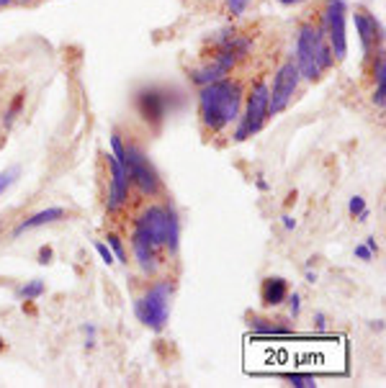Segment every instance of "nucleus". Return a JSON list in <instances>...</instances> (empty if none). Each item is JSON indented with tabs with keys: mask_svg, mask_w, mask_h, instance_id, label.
<instances>
[{
	"mask_svg": "<svg viewBox=\"0 0 386 388\" xmlns=\"http://www.w3.org/2000/svg\"><path fill=\"white\" fill-rule=\"evenodd\" d=\"M245 90L237 80L222 78L201 87L199 93V116L206 134H219L240 118Z\"/></svg>",
	"mask_w": 386,
	"mask_h": 388,
	"instance_id": "f257e3e1",
	"label": "nucleus"
},
{
	"mask_svg": "<svg viewBox=\"0 0 386 388\" xmlns=\"http://www.w3.org/2000/svg\"><path fill=\"white\" fill-rule=\"evenodd\" d=\"M134 229L142 232L157 250H178V239H181V222L175 214L173 206L167 204H152L142 208L134 219Z\"/></svg>",
	"mask_w": 386,
	"mask_h": 388,
	"instance_id": "f03ea898",
	"label": "nucleus"
},
{
	"mask_svg": "<svg viewBox=\"0 0 386 388\" xmlns=\"http://www.w3.org/2000/svg\"><path fill=\"white\" fill-rule=\"evenodd\" d=\"M175 293L173 281H157L147 288L139 299L134 301L136 319L145 324L147 330L163 332L170 319V299Z\"/></svg>",
	"mask_w": 386,
	"mask_h": 388,
	"instance_id": "7ed1b4c3",
	"label": "nucleus"
},
{
	"mask_svg": "<svg viewBox=\"0 0 386 388\" xmlns=\"http://www.w3.org/2000/svg\"><path fill=\"white\" fill-rule=\"evenodd\" d=\"M270 118L268 114V83H258L247 93V103H245V111L240 114V124H237V131H234V142H245L250 139L265 127V121Z\"/></svg>",
	"mask_w": 386,
	"mask_h": 388,
	"instance_id": "20e7f679",
	"label": "nucleus"
},
{
	"mask_svg": "<svg viewBox=\"0 0 386 388\" xmlns=\"http://www.w3.org/2000/svg\"><path fill=\"white\" fill-rule=\"evenodd\" d=\"M345 3L343 0H327L319 13V26L327 36V44L332 49L335 62H343L347 54V34H345Z\"/></svg>",
	"mask_w": 386,
	"mask_h": 388,
	"instance_id": "39448f33",
	"label": "nucleus"
},
{
	"mask_svg": "<svg viewBox=\"0 0 386 388\" xmlns=\"http://www.w3.org/2000/svg\"><path fill=\"white\" fill-rule=\"evenodd\" d=\"M126 175H129V183L134 185L145 198H154L163 188L150 157L136 144H126Z\"/></svg>",
	"mask_w": 386,
	"mask_h": 388,
	"instance_id": "423d86ee",
	"label": "nucleus"
},
{
	"mask_svg": "<svg viewBox=\"0 0 386 388\" xmlns=\"http://www.w3.org/2000/svg\"><path fill=\"white\" fill-rule=\"evenodd\" d=\"M301 83V72L296 67L294 59H286L278 67L276 78H273V87H268V114L278 116L281 111H286L291 103V98L296 93V87Z\"/></svg>",
	"mask_w": 386,
	"mask_h": 388,
	"instance_id": "0eeeda50",
	"label": "nucleus"
},
{
	"mask_svg": "<svg viewBox=\"0 0 386 388\" xmlns=\"http://www.w3.org/2000/svg\"><path fill=\"white\" fill-rule=\"evenodd\" d=\"M317 34H319V23H312V21H304L299 26V39H296V67H299L301 78L309 80V83H317L322 78V69L317 65Z\"/></svg>",
	"mask_w": 386,
	"mask_h": 388,
	"instance_id": "6e6552de",
	"label": "nucleus"
},
{
	"mask_svg": "<svg viewBox=\"0 0 386 388\" xmlns=\"http://www.w3.org/2000/svg\"><path fill=\"white\" fill-rule=\"evenodd\" d=\"M108 170H111V185H108V198H106V211L111 216L121 214L129 204V175H126V165H121L114 155L106 157Z\"/></svg>",
	"mask_w": 386,
	"mask_h": 388,
	"instance_id": "1a4fd4ad",
	"label": "nucleus"
},
{
	"mask_svg": "<svg viewBox=\"0 0 386 388\" xmlns=\"http://www.w3.org/2000/svg\"><path fill=\"white\" fill-rule=\"evenodd\" d=\"M353 21H356V31L358 39H360V47H363V54L371 57L376 49H381L384 44V34H381V23L374 13L368 10H356L353 13Z\"/></svg>",
	"mask_w": 386,
	"mask_h": 388,
	"instance_id": "9d476101",
	"label": "nucleus"
},
{
	"mask_svg": "<svg viewBox=\"0 0 386 388\" xmlns=\"http://www.w3.org/2000/svg\"><path fill=\"white\" fill-rule=\"evenodd\" d=\"M136 111H139L142 118L150 121V124H160L165 118V111H167V98H165V93L154 90V87L142 90V93L136 96Z\"/></svg>",
	"mask_w": 386,
	"mask_h": 388,
	"instance_id": "9b49d317",
	"label": "nucleus"
},
{
	"mask_svg": "<svg viewBox=\"0 0 386 388\" xmlns=\"http://www.w3.org/2000/svg\"><path fill=\"white\" fill-rule=\"evenodd\" d=\"M132 247H134V257H136V265H139V270L145 272V275H154L157 268H160V250L154 247L150 239H147L142 232H132Z\"/></svg>",
	"mask_w": 386,
	"mask_h": 388,
	"instance_id": "f8f14e48",
	"label": "nucleus"
},
{
	"mask_svg": "<svg viewBox=\"0 0 386 388\" xmlns=\"http://www.w3.org/2000/svg\"><path fill=\"white\" fill-rule=\"evenodd\" d=\"M62 219H68V211L62 208V206H52V208H44V211H37L34 216L29 219H23V222L13 229V239H19L23 232H31V229H39V226H47V224H54V222H62Z\"/></svg>",
	"mask_w": 386,
	"mask_h": 388,
	"instance_id": "ddd939ff",
	"label": "nucleus"
},
{
	"mask_svg": "<svg viewBox=\"0 0 386 388\" xmlns=\"http://www.w3.org/2000/svg\"><path fill=\"white\" fill-rule=\"evenodd\" d=\"M371 75L376 80V90H374V106L378 111H384L386 106V59H384V49H376L371 54Z\"/></svg>",
	"mask_w": 386,
	"mask_h": 388,
	"instance_id": "4468645a",
	"label": "nucleus"
},
{
	"mask_svg": "<svg viewBox=\"0 0 386 388\" xmlns=\"http://www.w3.org/2000/svg\"><path fill=\"white\" fill-rule=\"evenodd\" d=\"M286 296H289V283L283 278H265L261 285V301L263 306L268 309H276L281 303H286Z\"/></svg>",
	"mask_w": 386,
	"mask_h": 388,
	"instance_id": "2eb2a0df",
	"label": "nucleus"
},
{
	"mask_svg": "<svg viewBox=\"0 0 386 388\" xmlns=\"http://www.w3.org/2000/svg\"><path fill=\"white\" fill-rule=\"evenodd\" d=\"M250 327L255 334H263V337H289L294 332L289 324H281V319H252Z\"/></svg>",
	"mask_w": 386,
	"mask_h": 388,
	"instance_id": "dca6fc26",
	"label": "nucleus"
},
{
	"mask_svg": "<svg viewBox=\"0 0 386 388\" xmlns=\"http://www.w3.org/2000/svg\"><path fill=\"white\" fill-rule=\"evenodd\" d=\"M44 291H47V285H44V281H39V278H34V281H29L26 285H21L19 291H16V296H19L21 301H37L39 296H44Z\"/></svg>",
	"mask_w": 386,
	"mask_h": 388,
	"instance_id": "f3484780",
	"label": "nucleus"
},
{
	"mask_svg": "<svg viewBox=\"0 0 386 388\" xmlns=\"http://www.w3.org/2000/svg\"><path fill=\"white\" fill-rule=\"evenodd\" d=\"M23 100H26V93H16V96H13L10 106L6 108V114H3V127H6V129L13 127V121L19 118L21 108H23Z\"/></svg>",
	"mask_w": 386,
	"mask_h": 388,
	"instance_id": "a211bd4d",
	"label": "nucleus"
},
{
	"mask_svg": "<svg viewBox=\"0 0 386 388\" xmlns=\"http://www.w3.org/2000/svg\"><path fill=\"white\" fill-rule=\"evenodd\" d=\"M283 380H289V386L294 388H317V378L307 376V373H286Z\"/></svg>",
	"mask_w": 386,
	"mask_h": 388,
	"instance_id": "6ab92c4d",
	"label": "nucleus"
},
{
	"mask_svg": "<svg viewBox=\"0 0 386 388\" xmlns=\"http://www.w3.org/2000/svg\"><path fill=\"white\" fill-rule=\"evenodd\" d=\"M108 144H111V155L121 162V165H126V144L121 142V136L119 134H111L108 136Z\"/></svg>",
	"mask_w": 386,
	"mask_h": 388,
	"instance_id": "aec40b11",
	"label": "nucleus"
},
{
	"mask_svg": "<svg viewBox=\"0 0 386 388\" xmlns=\"http://www.w3.org/2000/svg\"><path fill=\"white\" fill-rule=\"evenodd\" d=\"M106 239H108V250L114 252V257H116V260H119V262H129V260H126L124 242H121V237H119V234H108Z\"/></svg>",
	"mask_w": 386,
	"mask_h": 388,
	"instance_id": "412c9836",
	"label": "nucleus"
},
{
	"mask_svg": "<svg viewBox=\"0 0 386 388\" xmlns=\"http://www.w3.org/2000/svg\"><path fill=\"white\" fill-rule=\"evenodd\" d=\"M19 167H8V170H3V173H0V195L6 193V191H8L10 185L16 183V177H19Z\"/></svg>",
	"mask_w": 386,
	"mask_h": 388,
	"instance_id": "4be33fe9",
	"label": "nucleus"
},
{
	"mask_svg": "<svg viewBox=\"0 0 386 388\" xmlns=\"http://www.w3.org/2000/svg\"><path fill=\"white\" fill-rule=\"evenodd\" d=\"M250 3H252V0H224L227 13H230V16H234V19H237V16H242V13L247 10V6H250Z\"/></svg>",
	"mask_w": 386,
	"mask_h": 388,
	"instance_id": "5701e85b",
	"label": "nucleus"
},
{
	"mask_svg": "<svg viewBox=\"0 0 386 388\" xmlns=\"http://www.w3.org/2000/svg\"><path fill=\"white\" fill-rule=\"evenodd\" d=\"M286 303H289V314H291V319H299V314H301V296L296 291L289 293L286 296Z\"/></svg>",
	"mask_w": 386,
	"mask_h": 388,
	"instance_id": "b1692460",
	"label": "nucleus"
},
{
	"mask_svg": "<svg viewBox=\"0 0 386 388\" xmlns=\"http://www.w3.org/2000/svg\"><path fill=\"white\" fill-rule=\"evenodd\" d=\"M363 208H366V198H363V195H353V198H350V204H347V214L356 219Z\"/></svg>",
	"mask_w": 386,
	"mask_h": 388,
	"instance_id": "393cba45",
	"label": "nucleus"
},
{
	"mask_svg": "<svg viewBox=\"0 0 386 388\" xmlns=\"http://www.w3.org/2000/svg\"><path fill=\"white\" fill-rule=\"evenodd\" d=\"M96 250H98V255H101V260L106 262L108 268H111V265H114V262H116L114 252L108 250V244H106V242H96Z\"/></svg>",
	"mask_w": 386,
	"mask_h": 388,
	"instance_id": "a878e982",
	"label": "nucleus"
},
{
	"mask_svg": "<svg viewBox=\"0 0 386 388\" xmlns=\"http://www.w3.org/2000/svg\"><path fill=\"white\" fill-rule=\"evenodd\" d=\"M83 332H85V349L96 347V324H83Z\"/></svg>",
	"mask_w": 386,
	"mask_h": 388,
	"instance_id": "bb28decb",
	"label": "nucleus"
},
{
	"mask_svg": "<svg viewBox=\"0 0 386 388\" xmlns=\"http://www.w3.org/2000/svg\"><path fill=\"white\" fill-rule=\"evenodd\" d=\"M314 327H317V332H325L327 330V316H325V314H322V311H317V314H314Z\"/></svg>",
	"mask_w": 386,
	"mask_h": 388,
	"instance_id": "cd10ccee",
	"label": "nucleus"
},
{
	"mask_svg": "<svg viewBox=\"0 0 386 388\" xmlns=\"http://www.w3.org/2000/svg\"><path fill=\"white\" fill-rule=\"evenodd\" d=\"M52 247H41V250H39V265H49V262H52Z\"/></svg>",
	"mask_w": 386,
	"mask_h": 388,
	"instance_id": "c85d7f7f",
	"label": "nucleus"
},
{
	"mask_svg": "<svg viewBox=\"0 0 386 388\" xmlns=\"http://www.w3.org/2000/svg\"><path fill=\"white\" fill-rule=\"evenodd\" d=\"M356 257H358V260H374V255H371V252H368V247H366V244H358V247H356Z\"/></svg>",
	"mask_w": 386,
	"mask_h": 388,
	"instance_id": "c756f323",
	"label": "nucleus"
},
{
	"mask_svg": "<svg viewBox=\"0 0 386 388\" xmlns=\"http://www.w3.org/2000/svg\"><path fill=\"white\" fill-rule=\"evenodd\" d=\"M368 247V252L371 255H378V242H376V237H366V242H363Z\"/></svg>",
	"mask_w": 386,
	"mask_h": 388,
	"instance_id": "7c9ffc66",
	"label": "nucleus"
},
{
	"mask_svg": "<svg viewBox=\"0 0 386 388\" xmlns=\"http://www.w3.org/2000/svg\"><path fill=\"white\" fill-rule=\"evenodd\" d=\"M283 229H286V232H291V229H296V219H294V216H283Z\"/></svg>",
	"mask_w": 386,
	"mask_h": 388,
	"instance_id": "2f4dec72",
	"label": "nucleus"
},
{
	"mask_svg": "<svg viewBox=\"0 0 386 388\" xmlns=\"http://www.w3.org/2000/svg\"><path fill=\"white\" fill-rule=\"evenodd\" d=\"M368 216H371V211H368V206H366V208H363V211H360L356 219H358V222H368Z\"/></svg>",
	"mask_w": 386,
	"mask_h": 388,
	"instance_id": "473e14b6",
	"label": "nucleus"
},
{
	"mask_svg": "<svg viewBox=\"0 0 386 388\" xmlns=\"http://www.w3.org/2000/svg\"><path fill=\"white\" fill-rule=\"evenodd\" d=\"M307 283H312V285H314V283H317V272H314V270H307Z\"/></svg>",
	"mask_w": 386,
	"mask_h": 388,
	"instance_id": "72a5a7b5",
	"label": "nucleus"
},
{
	"mask_svg": "<svg viewBox=\"0 0 386 388\" xmlns=\"http://www.w3.org/2000/svg\"><path fill=\"white\" fill-rule=\"evenodd\" d=\"M255 185H258V191H268V188H270V185L265 183V180H263V177H258V183H255Z\"/></svg>",
	"mask_w": 386,
	"mask_h": 388,
	"instance_id": "f704fd0d",
	"label": "nucleus"
},
{
	"mask_svg": "<svg viewBox=\"0 0 386 388\" xmlns=\"http://www.w3.org/2000/svg\"><path fill=\"white\" fill-rule=\"evenodd\" d=\"M283 6H299V3H307V0H278Z\"/></svg>",
	"mask_w": 386,
	"mask_h": 388,
	"instance_id": "c9c22d12",
	"label": "nucleus"
},
{
	"mask_svg": "<svg viewBox=\"0 0 386 388\" xmlns=\"http://www.w3.org/2000/svg\"><path fill=\"white\" fill-rule=\"evenodd\" d=\"M13 0H0V8H6V6H10Z\"/></svg>",
	"mask_w": 386,
	"mask_h": 388,
	"instance_id": "e433bc0d",
	"label": "nucleus"
},
{
	"mask_svg": "<svg viewBox=\"0 0 386 388\" xmlns=\"http://www.w3.org/2000/svg\"><path fill=\"white\" fill-rule=\"evenodd\" d=\"M13 3H21V6H29L31 0H13Z\"/></svg>",
	"mask_w": 386,
	"mask_h": 388,
	"instance_id": "4c0bfd02",
	"label": "nucleus"
},
{
	"mask_svg": "<svg viewBox=\"0 0 386 388\" xmlns=\"http://www.w3.org/2000/svg\"><path fill=\"white\" fill-rule=\"evenodd\" d=\"M3 349H6V340H3V337H0V352H3Z\"/></svg>",
	"mask_w": 386,
	"mask_h": 388,
	"instance_id": "58836bf2",
	"label": "nucleus"
}]
</instances>
